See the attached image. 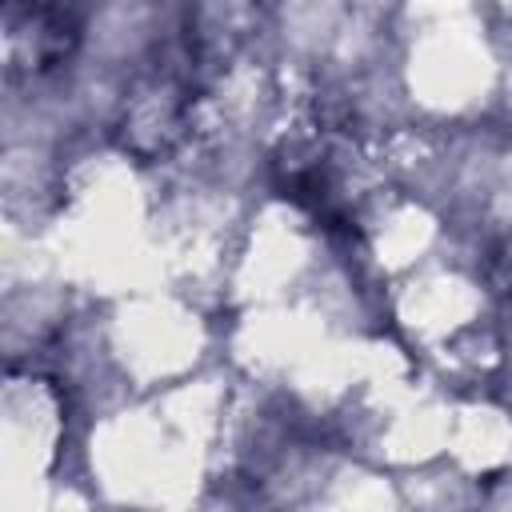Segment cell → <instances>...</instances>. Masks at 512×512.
<instances>
[{
  "label": "cell",
  "mask_w": 512,
  "mask_h": 512,
  "mask_svg": "<svg viewBox=\"0 0 512 512\" xmlns=\"http://www.w3.org/2000/svg\"><path fill=\"white\" fill-rule=\"evenodd\" d=\"M508 284H512V256H508Z\"/></svg>",
  "instance_id": "1"
}]
</instances>
